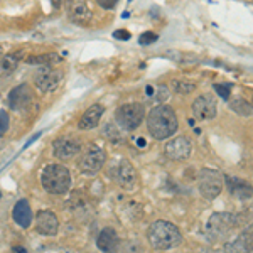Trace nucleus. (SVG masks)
Wrapping results in <instances>:
<instances>
[{"mask_svg":"<svg viewBox=\"0 0 253 253\" xmlns=\"http://www.w3.org/2000/svg\"><path fill=\"white\" fill-rule=\"evenodd\" d=\"M147 128L156 140H166L172 137L179 128V120L174 108L167 105H157L156 108H152L147 117Z\"/></svg>","mask_w":253,"mask_h":253,"instance_id":"1","label":"nucleus"},{"mask_svg":"<svg viewBox=\"0 0 253 253\" xmlns=\"http://www.w3.org/2000/svg\"><path fill=\"white\" fill-rule=\"evenodd\" d=\"M147 238L156 250H170V248H175L182 243L181 230L174 223L164 221V219H159V221L150 224L149 231H147Z\"/></svg>","mask_w":253,"mask_h":253,"instance_id":"2","label":"nucleus"},{"mask_svg":"<svg viewBox=\"0 0 253 253\" xmlns=\"http://www.w3.org/2000/svg\"><path fill=\"white\" fill-rule=\"evenodd\" d=\"M240 226V216L235 213H214L206 221L205 235L210 242L226 240Z\"/></svg>","mask_w":253,"mask_h":253,"instance_id":"3","label":"nucleus"},{"mask_svg":"<svg viewBox=\"0 0 253 253\" xmlns=\"http://www.w3.org/2000/svg\"><path fill=\"white\" fill-rule=\"evenodd\" d=\"M42 187L51 194H64L71 187V174L69 169L61 164H49L44 167L41 175Z\"/></svg>","mask_w":253,"mask_h":253,"instance_id":"4","label":"nucleus"},{"mask_svg":"<svg viewBox=\"0 0 253 253\" xmlns=\"http://www.w3.org/2000/svg\"><path fill=\"white\" fill-rule=\"evenodd\" d=\"M223 186H224V177L218 169L205 167V169L199 170V174H198L199 193H201L203 198H206L208 201H213V199L218 198L223 191Z\"/></svg>","mask_w":253,"mask_h":253,"instance_id":"5","label":"nucleus"},{"mask_svg":"<svg viewBox=\"0 0 253 253\" xmlns=\"http://www.w3.org/2000/svg\"><path fill=\"white\" fill-rule=\"evenodd\" d=\"M145 117V108L142 103H126L117 108L115 112V120L120 130L125 132H133L138 128V125L142 124Z\"/></svg>","mask_w":253,"mask_h":253,"instance_id":"6","label":"nucleus"},{"mask_svg":"<svg viewBox=\"0 0 253 253\" xmlns=\"http://www.w3.org/2000/svg\"><path fill=\"white\" fill-rule=\"evenodd\" d=\"M63 80V73L52 66H41L39 71L34 73V84L41 93H51L59 86Z\"/></svg>","mask_w":253,"mask_h":253,"instance_id":"7","label":"nucleus"},{"mask_svg":"<svg viewBox=\"0 0 253 253\" xmlns=\"http://www.w3.org/2000/svg\"><path fill=\"white\" fill-rule=\"evenodd\" d=\"M63 7L66 12V17L73 24H88L91 20V9L86 0H63Z\"/></svg>","mask_w":253,"mask_h":253,"instance_id":"8","label":"nucleus"},{"mask_svg":"<svg viewBox=\"0 0 253 253\" xmlns=\"http://www.w3.org/2000/svg\"><path fill=\"white\" fill-rule=\"evenodd\" d=\"M105 159H107V156H105L103 149H100V147H93V149H89L88 152L81 157V161L78 164L81 174H84V175L98 174L105 164Z\"/></svg>","mask_w":253,"mask_h":253,"instance_id":"9","label":"nucleus"},{"mask_svg":"<svg viewBox=\"0 0 253 253\" xmlns=\"http://www.w3.org/2000/svg\"><path fill=\"white\" fill-rule=\"evenodd\" d=\"M193 113L198 120H211L218 115V101L213 95H201L193 101Z\"/></svg>","mask_w":253,"mask_h":253,"instance_id":"10","label":"nucleus"},{"mask_svg":"<svg viewBox=\"0 0 253 253\" xmlns=\"http://www.w3.org/2000/svg\"><path fill=\"white\" fill-rule=\"evenodd\" d=\"M115 181L117 184L125 191H132L135 187L137 182V172H135V167L132 166V162L126 161V159H122L118 161V166L115 169Z\"/></svg>","mask_w":253,"mask_h":253,"instance_id":"11","label":"nucleus"},{"mask_svg":"<svg viewBox=\"0 0 253 253\" xmlns=\"http://www.w3.org/2000/svg\"><path fill=\"white\" fill-rule=\"evenodd\" d=\"M191 140L187 137H175L172 140H169L164 147L166 157L172 159V161H186L191 156Z\"/></svg>","mask_w":253,"mask_h":253,"instance_id":"12","label":"nucleus"},{"mask_svg":"<svg viewBox=\"0 0 253 253\" xmlns=\"http://www.w3.org/2000/svg\"><path fill=\"white\" fill-rule=\"evenodd\" d=\"M32 91L27 83H22L19 86H15L12 91L9 93V107L12 110H17V112H22V110H27L32 103Z\"/></svg>","mask_w":253,"mask_h":253,"instance_id":"13","label":"nucleus"},{"mask_svg":"<svg viewBox=\"0 0 253 253\" xmlns=\"http://www.w3.org/2000/svg\"><path fill=\"white\" fill-rule=\"evenodd\" d=\"M36 230L44 236H54L59 230V219L52 211L42 210L36 214Z\"/></svg>","mask_w":253,"mask_h":253,"instance_id":"14","label":"nucleus"},{"mask_svg":"<svg viewBox=\"0 0 253 253\" xmlns=\"http://www.w3.org/2000/svg\"><path fill=\"white\" fill-rule=\"evenodd\" d=\"M52 150H54V156L58 159L68 161V159L78 156L81 150V144L73 137H59L58 140H54V144H52Z\"/></svg>","mask_w":253,"mask_h":253,"instance_id":"15","label":"nucleus"},{"mask_svg":"<svg viewBox=\"0 0 253 253\" xmlns=\"http://www.w3.org/2000/svg\"><path fill=\"white\" fill-rule=\"evenodd\" d=\"M224 184H226L230 194L236 199L247 201V199L253 198V187L247 181H242V179L233 177V175H226L224 177Z\"/></svg>","mask_w":253,"mask_h":253,"instance_id":"16","label":"nucleus"},{"mask_svg":"<svg viewBox=\"0 0 253 253\" xmlns=\"http://www.w3.org/2000/svg\"><path fill=\"white\" fill-rule=\"evenodd\" d=\"M224 250L226 252H253V224L245 228L235 242L224 245Z\"/></svg>","mask_w":253,"mask_h":253,"instance_id":"17","label":"nucleus"},{"mask_svg":"<svg viewBox=\"0 0 253 253\" xmlns=\"http://www.w3.org/2000/svg\"><path fill=\"white\" fill-rule=\"evenodd\" d=\"M103 112H105V108L101 107V105H91L86 112L81 115L80 118V122H78V128L80 130H93L95 126L100 124V120H101V117H103Z\"/></svg>","mask_w":253,"mask_h":253,"instance_id":"18","label":"nucleus"},{"mask_svg":"<svg viewBox=\"0 0 253 253\" xmlns=\"http://www.w3.org/2000/svg\"><path fill=\"white\" fill-rule=\"evenodd\" d=\"M12 218L19 224L20 228H29L32 223V211L31 205L27 203V199H20L15 203L14 211H12Z\"/></svg>","mask_w":253,"mask_h":253,"instance_id":"19","label":"nucleus"},{"mask_svg":"<svg viewBox=\"0 0 253 253\" xmlns=\"http://www.w3.org/2000/svg\"><path fill=\"white\" fill-rule=\"evenodd\" d=\"M118 243H120V240H118V235L113 228H103L96 238V247L100 248L101 252L117 250Z\"/></svg>","mask_w":253,"mask_h":253,"instance_id":"20","label":"nucleus"},{"mask_svg":"<svg viewBox=\"0 0 253 253\" xmlns=\"http://www.w3.org/2000/svg\"><path fill=\"white\" fill-rule=\"evenodd\" d=\"M20 61V52L17 54H3L0 58V78H7L17 69V64Z\"/></svg>","mask_w":253,"mask_h":253,"instance_id":"21","label":"nucleus"},{"mask_svg":"<svg viewBox=\"0 0 253 253\" xmlns=\"http://www.w3.org/2000/svg\"><path fill=\"white\" fill-rule=\"evenodd\" d=\"M61 56L54 54V52H47V54H32L27 56L26 63L27 64H38V66H52V64L59 63Z\"/></svg>","mask_w":253,"mask_h":253,"instance_id":"22","label":"nucleus"},{"mask_svg":"<svg viewBox=\"0 0 253 253\" xmlns=\"http://www.w3.org/2000/svg\"><path fill=\"white\" fill-rule=\"evenodd\" d=\"M228 107H230L236 115H240V117H252L253 115V105L250 103V101L245 100V98H240V96L233 98V100H230Z\"/></svg>","mask_w":253,"mask_h":253,"instance_id":"23","label":"nucleus"},{"mask_svg":"<svg viewBox=\"0 0 253 253\" xmlns=\"http://www.w3.org/2000/svg\"><path fill=\"white\" fill-rule=\"evenodd\" d=\"M170 86H172L174 91L179 93V95H189V93H193L196 89V83L186 81V80H172Z\"/></svg>","mask_w":253,"mask_h":253,"instance_id":"24","label":"nucleus"},{"mask_svg":"<svg viewBox=\"0 0 253 253\" xmlns=\"http://www.w3.org/2000/svg\"><path fill=\"white\" fill-rule=\"evenodd\" d=\"M10 126V117L9 113L5 112V110H0V137L5 135L7 130H9Z\"/></svg>","mask_w":253,"mask_h":253,"instance_id":"25","label":"nucleus"},{"mask_svg":"<svg viewBox=\"0 0 253 253\" xmlns=\"http://www.w3.org/2000/svg\"><path fill=\"white\" fill-rule=\"evenodd\" d=\"M159 36L156 34V32H144V34L138 38V44L140 46H150V44H154L157 41Z\"/></svg>","mask_w":253,"mask_h":253,"instance_id":"26","label":"nucleus"},{"mask_svg":"<svg viewBox=\"0 0 253 253\" xmlns=\"http://www.w3.org/2000/svg\"><path fill=\"white\" fill-rule=\"evenodd\" d=\"M216 89V93H218L219 96L223 98V100H230V91H231V84H221V83H216L214 86Z\"/></svg>","mask_w":253,"mask_h":253,"instance_id":"27","label":"nucleus"},{"mask_svg":"<svg viewBox=\"0 0 253 253\" xmlns=\"http://www.w3.org/2000/svg\"><path fill=\"white\" fill-rule=\"evenodd\" d=\"M96 2H98V5H100V7H103V9L112 10L113 7L117 5V2H118V0H96Z\"/></svg>","mask_w":253,"mask_h":253,"instance_id":"28","label":"nucleus"},{"mask_svg":"<svg viewBox=\"0 0 253 253\" xmlns=\"http://www.w3.org/2000/svg\"><path fill=\"white\" fill-rule=\"evenodd\" d=\"M113 38L115 39H124V41H128L130 39V32L125 31V29H118L113 32Z\"/></svg>","mask_w":253,"mask_h":253,"instance_id":"29","label":"nucleus"},{"mask_svg":"<svg viewBox=\"0 0 253 253\" xmlns=\"http://www.w3.org/2000/svg\"><path fill=\"white\" fill-rule=\"evenodd\" d=\"M156 101H164V100H167V91H166V86H161L157 89V96L154 98Z\"/></svg>","mask_w":253,"mask_h":253,"instance_id":"30","label":"nucleus"},{"mask_svg":"<svg viewBox=\"0 0 253 253\" xmlns=\"http://www.w3.org/2000/svg\"><path fill=\"white\" fill-rule=\"evenodd\" d=\"M12 250H14V252H19V253H24V252H26V248H22V247H14Z\"/></svg>","mask_w":253,"mask_h":253,"instance_id":"31","label":"nucleus"},{"mask_svg":"<svg viewBox=\"0 0 253 253\" xmlns=\"http://www.w3.org/2000/svg\"><path fill=\"white\" fill-rule=\"evenodd\" d=\"M51 2H52V5H54V7H59L61 3H63V0H51Z\"/></svg>","mask_w":253,"mask_h":253,"instance_id":"32","label":"nucleus"},{"mask_svg":"<svg viewBox=\"0 0 253 253\" xmlns=\"http://www.w3.org/2000/svg\"><path fill=\"white\" fill-rule=\"evenodd\" d=\"M138 145H140V147H144V145H145V140H144V138H138Z\"/></svg>","mask_w":253,"mask_h":253,"instance_id":"33","label":"nucleus"},{"mask_svg":"<svg viewBox=\"0 0 253 253\" xmlns=\"http://www.w3.org/2000/svg\"><path fill=\"white\" fill-rule=\"evenodd\" d=\"M3 56V51H2V47H0V58H2Z\"/></svg>","mask_w":253,"mask_h":253,"instance_id":"34","label":"nucleus"}]
</instances>
